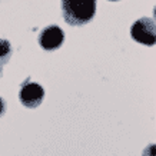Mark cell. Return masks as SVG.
<instances>
[{"label": "cell", "mask_w": 156, "mask_h": 156, "mask_svg": "<svg viewBox=\"0 0 156 156\" xmlns=\"http://www.w3.org/2000/svg\"><path fill=\"white\" fill-rule=\"evenodd\" d=\"M63 19L70 26H85L95 17L96 0H62Z\"/></svg>", "instance_id": "6da1fadb"}, {"label": "cell", "mask_w": 156, "mask_h": 156, "mask_svg": "<svg viewBox=\"0 0 156 156\" xmlns=\"http://www.w3.org/2000/svg\"><path fill=\"white\" fill-rule=\"evenodd\" d=\"M130 34H132L133 40L142 43V44H146V46L155 44V40H156L155 20L152 17H142V19L136 20L132 24Z\"/></svg>", "instance_id": "7a4b0ae2"}, {"label": "cell", "mask_w": 156, "mask_h": 156, "mask_svg": "<svg viewBox=\"0 0 156 156\" xmlns=\"http://www.w3.org/2000/svg\"><path fill=\"white\" fill-rule=\"evenodd\" d=\"M19 99L23 106L34 109L37 108L44 99V89L37 83L26 82L19 92Z\"/></svg>", "instance_id": "3957f363"}, {"label": "cell", "mask_w": 156, "mask_h": 156, "mask_svg": "<svg viewBox=\"0 0 156 156\" xmlns=\"http://www.w3.org/2000/svg\"><path fill=\"white\" fill-rule=\"evenodd\" d=\"M63 40H65V33L56 24L44 27L39 34V44L44 50H56L63 44Z\"/></svg>", "instance_id": "277c9868"}, {"label": "cell", "mask_w": 156, "mask_h": 156, "mask_svg": "<svg viewBox=\"0 0 156 156\" xmlns=\"http://www.w3.org/2000/svg\"><path fill=\"white\" fill-rule=\"evenodd\" d=\"M10 56H12V46L10 42L0 39V77L3 76V66L9 62Z\"/></svg>", "instance_id": "5b68a950"}, {"label": "cell", "mask_w": 156, "mask_h": 156, "mask_svg": "<svg viewBox=\"0 0 156 156\" xmlns=\"http://www.w3.org/2000/svg\"><path fill=\"white\" fill-rule=\"evenodd\" d=\"M155 145H149V146L143 151V156H155Z\"/></svg>", "instance_id": "8992f818"}, {"label": "cell", "mask_w": 156, "mask_h": 156, "mask_svg": "<svg viewBox=\"0 0 156 156\" xmlns=\"http://www.w3.org/2000/svg\"><path fill=\"white\" fill-rule=\"evenodd\" d=\"M5 112H6V103H5V100L0 98V116H3Z\"/></svg>", "instance_id": "52a82bcc"}, {"label": "cell", "mask_w": 156, "mask_h": 156, "mask_svg": "<svg viewBox=\"0 0 156 156\" xmlns=\"http://www.w3.org/2000/svg\"><path fill=\"white\" fill-rule=\"evenodd\" d=\"M110 2H118V0H110Z\"/></svg>", "instance_id": "ba28073f"}]
</instances>
